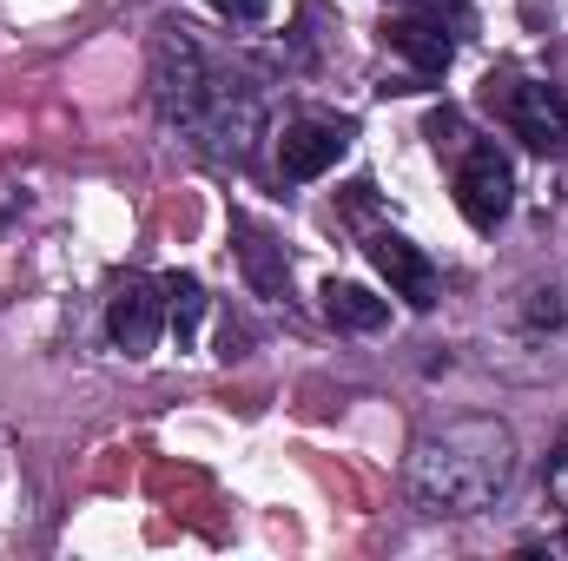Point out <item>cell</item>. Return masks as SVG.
Masks as SVG:
<instances>
[{
  "label": "cell",
  "instance_id": "6da1fadb",
  "mask_svg": "<svg viewBox=\"0 0 568 561\" xmlns=\"http://www.w3.org/2000/svg\"><path fill=\"white\" fill-rule=\"evenodd\" d=\"M152 106L172 133L212 152V159H245L252 140L265 133V100L239 73H225L192 27H159L152 40Z\"/></svg>",
  "mask_w": 568,
  "mask_h": 561
},
{
  "label": "cell",
  "instance_id": "7a4b0ae2",
  "mask_svg": "<svg viewBox=\"0 0 568 561\" xmlns=\"http://www.w3.org/2000/svg\"><path fill=\"white\" fill-rule=\"evenodd\" d=\"M509 482H516V436L496 417L443 422L410 456V489L429 516H476Z\"/></svg>",
  "mask_w": 568,
  "mask_h": 561
},
{
  "label": "cell",
  "instance_id": "3957f363",
  "mask_svg": "<svg viewBox=\"0 0 568 561\" xmlns=\"http://www.w3.org/2000/svg\"><path fill=\"white\" fill-rule=\"evenodd\" d=\"M483 106L529 145V152H568V100L549 86V80L489 73V80H483Z\"/></svg>",
  "mask_w": 568,
  "mask_h": 561
},
{
  "label": "cell",
  "instance_id": "277c9868",
  "mask_svg": "<svg viewBox=\"0 0 568 561\" xmlns=\"http://www.w3.org/2000/svg\"><path fill=\"white\" fill-rule=\"evenodd\" d=\"M516 205V165L503 159L496 140H469L456 159V212L476 225V232H496Z\"/></svg>",
  "mask_w": 568,
  "mask_h": 561
},
{
  "label": "cell",
  "instance_id": "5b68a950",
  "mask_svg": "<svg viewBox=\"0 0 568 561\" xmlns=\"http://www.w3.org/2000/svg\"><path fill=\"white\" fill-rule=\"evenodd\" d=\"M159 330H165V284L120 278L113 304H106V337H113L126 357H152V350H159Z\"/></svg>",
  "mask_w": 568,
  "mask_h": 561
},
{
  "label": "cell",
  "instance_id": "8992f818",
  "mask_svg": "<svg viewBox=\"0 0 568 561\" xmlns=\"http://www.w3.org/2000/svg\"><path fill=\"white\" fill-rule=\"evenodd\" d=\"M344 145H351V126H344V120H291L284 140H278V172L291 185L324 178V172L344 159Z\"/></svg>",
  "mask_w": 568,
  "mask_h": 561
},
{
  "label": "cell",
  "instance_id": "52a82bcc",
  "mask_svg": "<svg viewBox=\"0 0 568 561\" xmlns=\"http://www.w3.org/2000/svg\"><path fill=\"white\" fill-rule=\"evenodd\" d=\"M371 265L384 272L390 297H404L410 310H429V304H436V290H443V284H436V265H429L404 232H371Z\"/></svg>",
  "mask_w": 568,
  "mask_h": 561
},
{
  "label": "cell",
  "instance_id": "ba28073f",
  "mask_svg": "<svg viewBox=\"0 0 568 561\" xmlns=\"http://www.w3.org/2000/svg\"><path fill=\"white\" fill-rule=\"evenodd\" d=\"M436 7L443 0H429L424 13H397L390 27H384V40L417 67V80H436V73H449V60H456V33L436 20Z\"/></svg>",
  "mask_w": 568,
  "mask_h": 561
},
{
  "label": "cell",
  "instance_id": "9c48e42d",
  "mask_svg": "<svg viewBox=\"0 0 568 561\" xmlns=\"http://www.w3.org/2000/svg\"><path fill=\"white\" fill-rule=\"evenodd\" d=\"M232 238H239L245 284H252L258 297H291V258H284L278 238H272L265 225H252V218H232Z\"/></svg>",
  "mask_w": 568,
  "mask_h": 561
},
{
  "label": "cell",
  "instance_id": "30bf717a",
  "mask_svg": "<svg viewBox=\"0 0 568 561\" xmlns=\"http://www.w3.org/2000/svg\"><path fill=\"white\" fill-rule=\"evenodd\" d=\"M324 317L337 324V330H384L390 324V297H377V290H364V284H324Z\"/></svg>",
  "mask_w": 568,
  "mask_h": 561
},
{
  "label": "cell",
  "instance_id": "8fae6325",
  "mask_svg": "<svg viewBox=\"0 0 568 561\" xmlns=\"http://www.w3.org/2000/svg\"><path fill=\"white\" fill-rule=\"evenodd\" d=\"M165 284V324H172V337H179V350L199 337V317H205V284L192 278V272H172Z\"/></svg>",
  "mask_w": 568,
  "mask_h": 561
},
{
  "label": "cell",
  "instance_id": "7c38bea8",
  "mask_svg": "<svg viewBox=\"0 0 568 561\" xmlns=\"http://www.w3.org/2000/svg\"><path fill=\"white\" fill-rule=\"evenodd\" d=\"M562 317H568V297L556 290V284H536L529 304H523V324H529V330H556Z\"/></svg>",
  "mask_w": 568,
  "mask_h": 561
},
{
  "label": "cell",
  "instance_id": "4fadbf2b",
  "mask_svg": "<svg viewBox=\"0 0 568 561\" xmlns=\"http://www.w3.org/2000/svg\"><path fill=\"white\" fill-rule=\"evenodd\" d=\"M542 482H549V496L568 509V429H562V442L549 449V469H542Z\"/></svg>",
  "mask_w": 568,
  "mask_h": 561
},
{
  "label": "cell",
  "instance_id": "5bb4252c",
  "mask_svg": "<svg viewBox=\"0 0 568 561\" xmlns=\"http://www.w3.org/2000/svg\"><path fill=\"white\" fill-rule=\"evenodd\" d=\"M225 20H239V27H258L265 13H272V0H212Z\"/></svg>",
  "mask_w": 568,
  "mask_h": 561
},
{
  "label": "cell",
  "instance_id": "9a60e30c",
  "mask_svg": "<svg viewBox=\"0 0 568 561\" xmlns=\"http://www.w3.org/2000/svg\"><path fill=\"white\" fill-rule=\"evenodd\" d=\"M429 140H436V145H456V140H463V120H456V113H436V120H429Z\"/></svg>",
  "mask_w": 568,
  "mask_h": 561
},
{
  "label": "cell",
  "instance_id": "2e32d148",
  "mask_svg": "<svg viewBox=\"0 0 568 561\" xmlns=\"http://www.w3.org/2000/svg\"><path fill=\"white\" fill-rule=\"evenodd\" d=\"M562 549H568V536H562Z\"/></svg>",
  "mask_w": 568,
  "mask_h": 561
}]
</instances>
